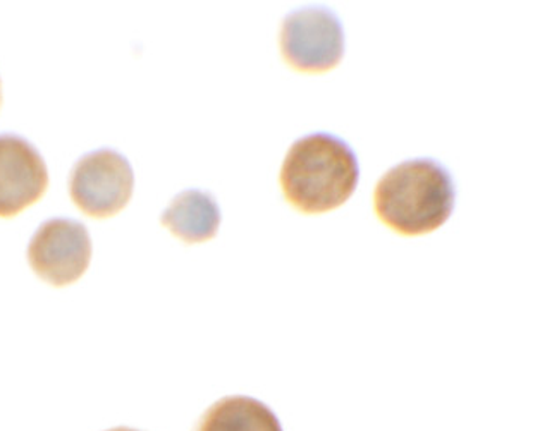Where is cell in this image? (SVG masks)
I'll use <instances>...</instances> for the list:
<instances>
[{
	"label": "cell",
	"mask_w": 559,
	"mask_h": 431,
	"mask_svg": "<svg viewBox=\"0 0 559 431\" xmlns=\"http://www.w3.org/2000/svg\"><path fill=\"white\" fill-rule=\"evenodd\" d=\"M284 196L304 214H325L348 202L360 181L355 149L333 133L307 134L293 143L281 167Z\"/></svg>",
	"instance_id": "obj_1"
},
{
	"label": "cell",
	"mask_w": 559,
	"mask_h": 431,
	"mask_svg": "<svg viewBox=\"0 0 559 431\" xmlns=\"http://www.w3.org/2000/svg\"><path fill=\"white\" fill-rule=\"evenodd\" d=\"M456 203V184L444 164L409 158L379 179L373 208L385 226L403 236L429 235L447 224Z\"/></svg>",
	"instance_id": "obj_2"
},
{
	"label": "cell",
	"mask_w": 559,
	"mask_h": 431,
	"mask_svg": "<svg viewBox=\"0 0 559 431\" xmlns=\"http://www.w3.org/2000/svg\"><path fill=\"white\" fill-rule=\"evenodd\" d=\"M280 45L284 61L296 71L325 73L345 56V28L328 5H301L284 17Z\"/></svg>",
	"instance_id": "obj_3"
},
{
	"label": "cell",
	"mask_w": 559,
	"mask_h": 431,
	"mask_svg": "<svg viewBox=\"0 0 559 431\" xmlns=\"http://www.w3.org/2000/svg\"><path fill=\"white\" fill-rule=\"evenodd\" d=\"M134 172L130 160L112 148L83 155L70 173V194L83 214L107 218L127 208L133 196Z\"/></svg>",
	"instance_id": "obj_4"
},
{
	"label": "cell",
	"mask_w": 559,
	"mask_h": 431,
	"mask_svg": "<svg viewBox=\"0 0 559 431\" xmlns=\"http://www.w3.org/2000/svg\"><path fill=\"white\" fill-rule=\"evenodd\" d=\"M92 260V239L85 224L74 218L45 220L29 239L32 271L56 287L70 286L85 274Z\"/></svg>",
	"instance_id": "obj_5"
},
{
	"label": "cell",
	"mask_w": 559,
	"mask_h": 431,
	"mask_svg": "<svg viewBox=\"0 0 559 431\" xmlns=\"http://www.w3.org/2000/svg\"><path fill=\"white\" fill-rule=\"evenodd\" d=\"M49 185V170L37 146L14 133H0V217H14L37 203Z\"/></svg>",
	"instance_id": "obj_6"
},
{
	"label": "cell",
	"mask_w": 559,
	"mask_h": 431,
	"mask_svg": "<svg viewBox=\"0 0 559 431\" xmlns=\"http://www.w3.org/2000/svg\"><path fill=\"white\" fill-rule=\"evenodd\" d=\"M221 206L209 191H181L164 209L160 223L185 242H203L214 238L221 226Z\"/></svg>",
	"instance_id": "obj_7"
},
{
	"label": "cell",
	"mask_w": 559,
	"mask_h": 431,
	"mask_svg": "<svg viewBox=\"0 0 559 431\" xmlns=\"http://www.w3.org/2000/svg\"><path fill=\"white\" fill-rule=\"evenodd\" d=\"M195 431H283V427L267 404L247 395H231L209 407Z\"/></svg>",
	"instance_id": "obj_8"
},
{
	"label": "cell",
	"mask_w": 559,
	"mask_h": 431,
	"mask_svg": "<svg viewBox=\"0 0 559 431\" xmlns=\"http://www.w3.org/2000/svg\"><path fill=\"white\" fill-rule=\"evenodd\" d=\"M109 431H139V430H131V428H114V430Z\"/></svg>",
	"instance_id": "obj_9"
}]
</instances>
